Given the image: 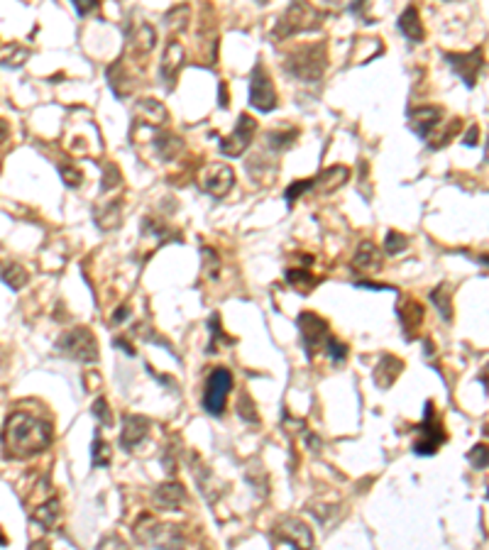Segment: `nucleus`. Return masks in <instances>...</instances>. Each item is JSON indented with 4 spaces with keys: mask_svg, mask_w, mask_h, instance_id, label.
Returning a JSON list of instances; mask_svg holds the SVG:
<instances>
[{
    "mask_svg": "<svg viewBox=\"0 0 489 550\" xmlns=\"http://www.w3.org/2000/svg\"><path fill=\"white\" fill-rule=\"evenodd\" d=\"M3 543H5V538H3V534H0V545H3Z\"/></svg>",
    "mask_w": 489,
    "mask_h": 550,
    "instance_id": "obj_50",
    "label": "nucleus"
},
{
    "mask_svg": "<svg viewBox=\"0 0 489 550\" xmlns=\"http://www.w3.org/2000/svg\"><path fill=\"white\" fill-rule=\"evenodd\" d=\"M56 352L69 359H76V362H84V365H93L98 362V340L91 328H71L56 340Z\"/></svg>",
    "mask_w": 489,
    "mask_h": 550,
    "instance_id": "obj_4",
    "label": "nucleus"
},
{
    "mask_svg": "<svg viewBox=\"0 0 489 550\" xmlns=\"http://www.w3.org/2000/svg\"><path fill=\"white\" fill-rule=\"evenodd\" d=\"M443 56H445V62H448V67L460 76L462 84H465L467 88H475V86H477L479 71H482V67H484V49L482 47L467 51V54H453V51H445Z\"/></svg>",
    "mask_w": 489,
    "mask_h": 550,
    "instance_id": "obj_12",
    "label": "nucleus"
},
{
    "mask_svg": "<svg viewBox=\"0 0 489 550\" xmlns=\"http://www.w3.org/2000/svg\"><path fill=\"white\" fill-rule=\"evenodd\" d=\"M186 501V489L179 482H167L154 492V504L162 511H179Z\"/></svg>",
    "mask_w": 489,
    "mask_h": 550,
    "instance_id": "obj_24",
    "label": "nucleus"
},
{
    "mask_svg": "<svg viewBox=\"0 0 489 550\" xmlns=\"http://www.w3.org/2000/svg\"><path fill=\"white\" fill-rule=\"evenodd\" d=\"M298 331H301V343H304L309 357H315V352H323V343L331 333H328V323L321 315H315L313 311H304L298 315Z\"/></svg>",
    "mask_w": 489,
    "mask_h": 550,
    "instance_id": "obj_13",
    "label": "nucleus"
},
{
    "mask_svg": "<svg viewBox=\"0 0 489 550\" xmlns=\"http://www.w3.org/2000/svg\"><path fill=\"white\" fill-rule=\"evenodd\" d=\"M237 411H240V418L248 423H259V414L254 409L252 399H250V394H242L240 401H237Z\"/></svg>",
    "mask_w": 489,
    "mask_h": 550,
    "instance_id": "obj_37",
    "label": "nucleus"
},
{
    "mask_svg": "<svg viewBox=\"0 0 489 550\" xmlns=\"http://www.w3.org/2000/svg\"><path fill=\"white\" fill-rule=\"evenodd\" d=\"M123 186V174H120V167L115 162H108L103 167V179H101V193H112L115 189Z\"/></svg>",
    "mask_w": 489,
    "mask_h": 550,
    "instance_id": "obj_33",
    "label": "nucleus"
},
{
    "mask_svg": "<svg viewBox=\"0 0 489 550\" xmlns=\"http://www.w3.org/2000/svg\"><path fill=\"white\" fill-rule=\"evenodd\" d=\"M418 435L421 438L414 443V453L416 455H436L438 448L445 443V431H443V423L436 418V411H433V401H426V418L423 423L416 428Z\"/></svg>",
    "mask_w": 489,
    "mask_h": 550,
    "instance_id": "obj_10",
    "label": "nucleus"
},
{
    "mask_svg": "<svg viewBox=\"0 0 489 550\" xmlns=\"http://www.w3.org/2000/svg\"><path fill=\"white\" fill-rule=\"evenodd\" d=\"M51 443V426L49 421L40 416L27 414V411H15L8 416L5 428H3V448L10 457L25 460L32 455H40Z\"/></svg>",
    "mask_w": 489,
    "mask_h": 550,
    "instance_id": "obj_1",
    "label": "nucleus"
},
{
    "mask_svg": "<svg viewBox=\"0 0 489 550\" xmlns=\"http://www.w3.org/2000/svg\"><path fill=\"white\" fill-rule=\"evenodd\" d=\"M462 145H465V147H477L479 145V128H477V125H473V128H470V132L465 135Z\"/></svg>",
    "mask_w": 489,
    "mask_h": 550,
    "instance_id": "obj_44",
    "label": "nucleus"
},
{
    "mask_svg": "<svg viewBox=\"0 0 489 550\" xmlns=\"http://www.w3.org/2000/svg\"><path fill=\"white\" fill-rule=\"evenodd\" d=\"M467 460L473 462L475 470H487V448H484V445H475V448L467 453Z\"/></svg>",
    "mask_w": 489,
    "mask_h": 550,
    "instance_id": "obj_42",
    "label": "nucleus"
},
{
    "mask_svg": "<svg viewBox=\"0 0 489 550\" xmlns=\"http://www.w3.org/2000/svg\"><path fill=\"white\" fill-rule=\"evenodd\" d=\"M27 279H29V274H27V270H25L23 264H17V262H3V264H0V281H5L12 291H20V289L27 284Z\"/></svg>",
    "mask_w": 489,
    "mask_h": 550,
    "instance_id": "obj_27",
    "label": "nucleus"
},
{
    "mask_svg": "<svg viewBox=\"0 0 489 550\" xmlns=\"http://www.w3.org/2000/svg\"><path fill=\"white\" fill-rule=\"evenodd\" d=\"M125 313H130L128 306H120V309L115 311V315H112V318H110L112 326H115V323H123V320H125Z\"/></svg>",
    "mask_w": 489,
    "mask_h": 550,
    "instance_id": "obj_46",
    "label": "nucleus"
},
{
    "mask_svg": "<svg viewBox=\"0 0 489 550\" xmlns=\"http://www.w3.org/2000/svg\"><path fill=\"white\" fill-rule=\"evenodd\" d=\"M169 123V110L157 101V98H140L132 110V130L150 128L159 130Z\"/></svg>",
    "mask_w": 489,
    "mask_h": 550,
    "instance_id": "obj_14",
    "label": "nucleus"
},
{
    "mask_svg": "<svg viewBox=\"0 0 489 550\" xmlns=\"http://www.w3.org/2000/svg\"><path fill=\"white\" fill-rule=\"evenodd\" d=\"M232 389V372L228 367H215L208 374L206 382V392H203V409L211 416H223L225 401Z\"/></svg>",
    "mask_w": 489,
    "mask_h": 550,
    "instance_id": "obj_6",
    "label": "nucleus"
},
{
    "mask_svg": "<svg viewBox=\"0 0 489 550\" xmlns=\"http://www.w3.org/2000/svg\"><path fill=\"white\" fill-rule=\"evenodd\" d=\"M254 135H257V120H254L252 115H248V112H242L230 135L220 140V154L232 157V159L242 157L245 150L252 145Z\"/></svg>",
    "mask_w": 489,
    "mask_h": 550,
    "instance_id": "obj_9",
    "label": "nucleus"
},
{
    "mask_svg": "<svg viewBox=\"0 0 489 550\" xmlns=\"http://www.w3.org/2000/svg\"><path fill=\"white\" fill-rule=\"evenodd\" d=\"M323 352H326L328 357H331L333 362H335V365H340V362H345V357H348V345L340 343L337 337L328 335V337H326V343H323Z\"/></svg>",
    "mask_w": 489,
    "mask_h": 550,
    "instance_id": "obj_34",
    "label": "nucleus"
},
{
    "mask_svg": "<svg viewBox=\"0 0 489 550\" xmlns=\"http://www.w3.org/2000/svg\"><path fill=\"white\" fill-rule=\"evenodd\" d=\"M91 411H93V416H96V421L101 423V426H112V414H110V406H108V401L103 399H96L93 401V406H91Z\"/></svg>",
    "mask_w": 489,
    "mask_h": 550,
    "instance_id": "obj_40",
    "label": "nucleus"
},
{
    "mask_svg": "<svg viewBox=\"0 0 489 550\" xmlns=\"http://www.w3.org/2000/svg\"><path fill=\"white\" fill-rule=\"evenodd\" d=\"M348 179H350V169L343 167V164H335V167L323 169L321 174L313 176V191L328 196V193H335L337 189H343L348 184Z\"/></svg>",
    "mask_w": 489,
    "mask_h": 550,
    "instance_id": "obj_21",
    "label": "nucleus"
},
{
    "mask_svg": "<svg viewBox=\"0 0 489 550\" xmlns=\"http://www.w3.org/2000/svg\"><path fill=\"white\" fill-rule=\"evenodd\" d=\"M59 174H62V181L69 186V189H76V186L84 184L81 169H76L73 164H62V167H59Z\"/></svg>",
    "mask_w": 489,
    "mask_h": 550,
    "instance_id": "obj_38",
    "label": "nucleus"
},
{
    "mask_svg": "<svg viewBox=\"0 0 489 550\" xmlns=\"http://www.w3.org/2000/svg\"><path fill=\"white\" fill-rule=\"evenodd\" d=\"M357 287H362V289H392V287H387V284H370V281H357Z\"/></svg>",
    "mask_w": 489,
    "mask_h": 550,
    "instance_id": "obj_47",
    "label": "nucleus"
},
{
    "mask_svg": "<svg viewBox=\"0 0 489 550\" xmlns=\"http://www.w3.org/2000/svg\"><path fill=\"white\" fill-rule=\"evenodd\" d=\"M323 23H326V12L318 10L309 3V0H291V5L287 8V12L279 17V23H276L274 37L276 42L281 40H289L294 34H304V32H315V29H321Z\"/></svg>",
    "mask_w": 489,
    "mask_h": 550,
    "instance_id": "obj_3",
    "label": "nucleus"
},
{
    "mask_svg": "<svg viewBox=\"0 0 489 550\" xmlns=\"http://www.w3.org/2000/svg\"><path fill=\"white\" fill-rule=\"evenodd\" d=\"M284 71L296 81L304 84H315L323 79V73L328 69V47L326 42H313V45H304L294 49L291 54L284 59Z\"/></svg>",
    "mask_w": 489,
    "mask_h": 550,
    "instance_id": "obj_2",
    "label": "nucleus"
},
{
    "mask_svg": "<svg viewBox=\"0 0 489 550\" xmlns=\"http://www.w3.org/2000/svg\"><path fill=\"white\" fill-rule=\"evenodd\" d=\"M110 443L103 440L101 433H96V438H93V445H91V465L93 467H108L110 465Z\"/></svg>",
    "mask_w": 489,
    "mask_h": 550,
    "instance_id": "obj_31",
    "label": "nucleus"
},
{
    "mask_svg": "<svg viewBox=\"0 0 489 550\" xmlns=\"http://www.w3.org/2000/svg\"><path fill=\"white\" fill-rule=\"evenodd\" d=\"M8 137H10V125H8V120L0 118V145H3Z\"/></svg>",
    "mask_w": 489,
    "mask_h": 550,
    "instance_id": "obj_45",
    "label": "nucleus"
},
{
    "mask_svg": "<svg viewBox=\"0 0 489 550\" xmlns=\"http://www.w3.org/2000/svg\"><path fill=\"white\" fill-rule=\"evenodd\" d=\"M198 181H201V191H206L213 198H223V196H228V193L232 191V186H235V171L225 162H211L208 167L201 171Z\"/></svg>",
    "mask_w": 489,
    "mask_h": 550,
    "instance_id": "obj_11",
    "label": "nucleus"
},
{
    "mask_svg": "<svg viewBox=\"0 0 489 550\" xmlns=\"http://www.w3.org/2000/svg\"><path fill=\"white\" fill-rule=\"evenodd\" d=\"M401 370H404V362L396 359L394 355H382L379 365L374 367V384L379 389H389L396 379H399Z\"/></svg>",
    "mask_w": 489,
    "mask_h": 550,
    "instance_id": "obj_25",
    "label": "nucleus"
},
{
    "mask_svg": "<svg viewBox=\"0 0 489 550\" xmlns=\"http://www.w3.org/2000/svg\"><path fill=\"white\" fill-rule=\"evenodd\" d=\"M250 106L259 112H272L276 108L274 81L262 64H257L250 73Z\"/></svg>",
    "mask_w": 489,
    "mask_h": 550,
    "instance_id": "obj_8",
    "label": "nucleus"
},
{
    "mask_svg": "<svg viewBox=\"0 0 489 550\" xmlns=\"http://www.w3.org/2000/svg\"><path fill=\"white\" fill-rule=\"evenodd\" d=\"M135 540L140 545H150V548H179L184 545V534L179 526L171 523H159L152 516H142L135 523Z\"/></svg>",
    "mask_w": 489,
    "mask_h": 550,
    "instance_id": "obj_5",
    "label": "nucleus"
},
{
    "mask_svg": "<svg viewBox=\"0 0 489 550\" xmlns=\"http://www.w3.org/2000/svg\"><path fill=\"white\" fill-rule=\"evenodd\" d=\"M298 130L289 128V130H274V132H267V147L274 152H284L296 142Z\"/></svg>",
    "mask_w": 489,
    "mask_h": 550,
    "instance_id": "obj_29",
    "label": "nucleus"
},
{
    "mask_svg": "<svg viewBox=\"0 0 489 550\" xmlns=\"http://www.w3.org/2000/svg\"><path fill=\"white\" fill-rule=\"evenodd\" d=\"M71 5L76 8L79 17H86L91 12H96V8L101 5V0H71Z\"/></svg>",
    "mask_w": 489,
    "mask_h": 550,
    "instance_id": "obj_43",
    "label": "nucleus"
},
{
    "mask_svg": "<svg viewBox=\"0 0 489 550\" xmlns=\"http://www.w3.org/2000/svg\"><path fill=\"white\" fill-rule=\"evenodd\" d=\"M203 270H206V274L211 279H215L220 274V257L213 248H203Z\"/></svg>",
    "mask_w": 489,
    "mask_h": 550,
    "instance_id": "obj_39",
    "label": "nucleus"
},
{
    "mask_svg": "<svg viewBox=\"0 0 489 550\" xmlns=\"http://www.w3.org/2000/svg\"><path fill=\"white\" fill-rule=\"evenodd\" d=\"M396 25H399V32L404 34L411 45H421V42L426 40V29H423L421 12H418L416 5L406 8V10L401 12L399 23H396Z\"/></svg>",
    "mask_w": 489,
    "mask_h": 550,
    "instance_id": "obj_23",
    "label": "nucleus"
},
{
    "mask_svg": "<svg viewBox=\"0 0 489 550\" xmlns=\"http://www.w3.org/2000/svg\"><path fill=\"white\" fill-rule=\"evenodd\" d=\"M274 548H313V534L301 518H284L272 531Z\"/></svg>",
    "mask_w": 489,
    "mask_h": 550,
    "instance_id": "obj_7",
    "label": "nucleus"
},
{
    "mask_svg": "<svg viewBox=\"0 0 489 550\" xmlns=\"http://www.w3.org/2000/svg\"><path fill=\"white\" fill-rule=\"evenodd\" d=\"M431 301H433V306L438 309V313L443 315V320H453V294H450V289L445 287V284H440V287L433 289V294H431Z\"/></svg>",
    "mask_w": 489,
    "mask_h": 550,
    "instance_id": "obj_30",
    "label": "nucleus"
},
{
    "mask_svg": "<svg viewBox=\"0 0 489 550\" xmlns=\"http://www.w3.org/2000/svg\"><path fill=\"white\" fill-rule=\"evenodd\" d=\"M208 328L213 333H211V345H208V352L211 355H215V345L220 343V340H223V343H230L232 345V340H228V337L223 335V331H220V318L218 315H213V318L208 320Z\"/></svg>",
    "mask_w": 489,
    "mask_h": 550,
    "instance_id": "obj_41",
    "label": "nucleus"
},
{
    "mask_svg": "<svg viewBox=\"0 0 489 550\" xmlns=\"http://www.w3.org/2000/svg\"><path fill=\"white\" fill-rule=\"evenodd\" d=\"M309 191H313V179H298V181H294L291 186H289L287 191H284V198H287V203L289 206H294V201L296 198H301L304 193H309Z\"/></svg>",
    "mask_w": 489,
    "mask_h": 550,
    "instance_id": "obj_36",
    "label": "nucleus"
},
{
    "mask_svg": "<svg viewBox=\"0 0 489 550\" xmlns=\"http://www.w3.org/2000/svg\"><path fill=\"white\" fill-rule=\"evenodd\" d=\"M443 115H445V110L438 106L414 108V110L409 112V128L414 130L421 140H428V137L438 130V125L443 123Z\"/></svg>",
    "mask_w": 489,
    "mask_h": 550,
    "instance_id": "obj_16",
    "label": "nucleus"
},
{
    "mask_svg": "<svg viewBox=\"0 0 489 550\" xmlns=\"http://www.w3.org/2000/svg\"><path fill=\"white\" fill-rule=\"evenodd\" d=\"M115 348H123V350H125V355H130V357L135 355V348H132V345H128V343H125V340H115Z\"/></svg>",
    "mask_w": 489,
    "mask_h": 550,
    "instance_id": "obj_48",
    "label": "nucleus"
},
{
    "mask_svg": "<svg viewBox=\"0 0 489 550\" xmlns=\"http://www.w3.org/2000/svg\"><path fill=\"white\" fill-rule=\"evenodd\" d=\"M287 281H289V287H294L296 291L309 294L321 279L311 274L309 270H304V264H301V267H291V270H287Z\"/></svg>",
    "mask_w": 489,
    "mask_h": 550,
    "instance_id": "obj_28",
    "label": "nucleus"
},
{
    "mask_svg": "<svg viewBox=\"0 0 489 550\" xmlns=\"http://www.w3.org/2000/svg\"><path fill=\"white\" fill-rule=\"evenodd\" d=\"M382 264H384L382 250H379L374 242L362 240L360 245H357V250H355V254H353V270L357 272V274H374V272L382 270Z\"/></svg>",
    "mask_w": 489,
    "mask_h": 550,
    "instance_id": "obj_18",
    "label": "nucleus"
},
{
    "mask_svg": "<svg viewBox=\"0 0 489 550\" xmlns=\"http://www.w3.org/2000/svg\"><path fill=\"white\" fill-rule=\"evenodd\" d=\"M220 106L228 108V88L225 86H220Z\"/></svg>",
    "mask_w": 489,
    "mask_h": 550,
    "instance_id": "obj_49",
    "label": "nucleus"
},
{
    "mask_svg": "<svg viewBox=\"0 0 489 550\" xmlns=\"http://www.w3.org/2000/svg\"><path fill=\"white\" fill-rule=\"evenodd\" d=\"M154 47H157V32H154L152 25H137L128 37V49H125V56L132 59L135 64H142L147 56L152 54Z\"/></svg>",
    "mask_w": 489,
    "mask_h": 550,
    "instance_id": "obj_15",
    "label": "nucleus"
},
{
    "mask_svg": "<svg viewBox=\"0 0 489 550\" xmlns=\"http://www.w3.org/2000/svg\"><path fill=\"white\" fill-rule=\"evenodd\" d=\"M93 223L101 228L103 232H110L120 228L123 223V198H106L93 208Z\"/></svg>",
    "mask_w": 489,
    "mask_h": 550,
    "instance_id": "obj_20",
    "label": "nucleus"
},
{
    "mask_svg": "<svg viewBox=\"0 0 489 550\" xmlns=\"http://www.w3.org/2000/svg\"><path fill=\"white\" fill-rule=\"evenodd\" d=\"M184 59H186V51H184V47H181V42H176V40L169 42L167 49H164V59H162V81L167 88L174 86L176 73L184 67Z\"/></svg>",
    "mask_w": 489,
    "mask_h": 550,
    "instance_id": "obj_22",
    "label": "nucleus"
},
{
    "mask_svg": "<svg viewBox=\"0 0 489 550\" xmlns=\"http://www.w3.org/2000/svg\"><path fill=\"white\" fill-rule=\"evenodd\" d=\"M421 320H423V306L421 303H416V301H409L401 309V323H404V328H406V333H414L416 331L418 326H421Z\"/></svg>",
    "mask_w": 489,
    "mask_h": 550,
    "instance_id": "obj_32",
    "label": "nucleus"
},
{
    "mask_svg": "<svg viewBox=\"0 0 489 550\" xmlns=\"http://www.w3.org/2000/svg\"><path fill=\"white\" fill-rule=\"evenodd\" d=\"M186 145L179 135L174 132H167L164 128L154 130V137H152V152L154 157H159L162 162H174L184 154Z\"/></svg>",
    "mask_w": 489,
    "mask_h": 550,
    "instance_id": "obj_19",
    "label": "nucleus"
},
{
    "mask_svg": "<svg viewBox=\"0 0 489 550\" xmlns=\"http://www.w3.org/2000/svg\"><path fill=\"white\" fill-rule=\"evenodd\" d=\"M59 516H62V506H59V499L42 501V504L37 506V509H32V514H29V518H32L37 526L45 528V531L54 528L56 521H59Z\"/></svg>",
    "mask_w": 489,
    "mask_h": 550,
    "instance_id": "obj_26",
    "label": "nucleus"
},
{
    "mask_svg": "<svg viewBox=\"0 0 489 550\" xmlns=\"http://www.w3.org/2000/svg\"><path fill=\"white\" fill-rule=\"evenodd\" d=\"M406 245H409V240H406V235H401V232L396 230H389L387 237H384V254H399L401 250H406Z\"/></svg>",
    "mask_w": 489,
    "mask_h": 550,
    "instance_id": "obj_35",
    "label": "nucleus"
},
{
    "mask_svg": "<svg viewBox=\"0 0 489 550\" xmlns=\"http://www.w3.org/2000/svg\"><path fill=\"white\" fill-rule=\"evenodd\" d=\"M150 426L152 423L147 421L145 416L137 414H125L123 416V433H120V445H123L125 453H132L142 440L150 435Z\"/></svg>",
    "mask_w": 489,
    "mask_h": 550,
    "instance_id": "obj_17",
    "label": "nucleus"
}]
</instances>
